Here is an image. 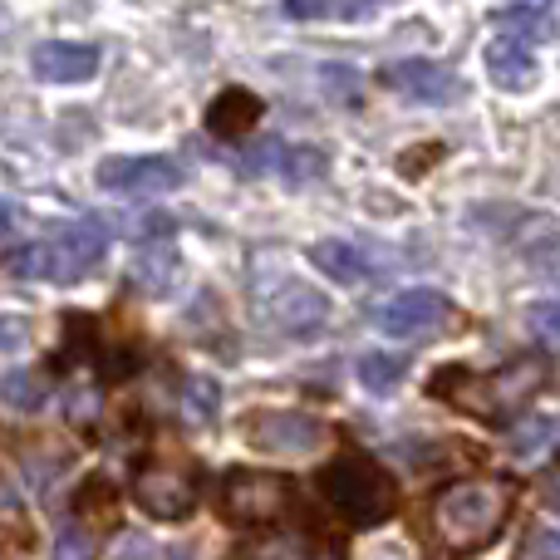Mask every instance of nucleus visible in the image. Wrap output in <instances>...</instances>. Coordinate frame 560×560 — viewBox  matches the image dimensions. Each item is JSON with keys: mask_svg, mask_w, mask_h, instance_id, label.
Here are the masks:
<instances>
[{"mask_svg": "<svg viewBox=\"0 0 560 560\" xmlns=\"http://www.w3.org/2000/svg\"><path fill=\"white\" fill-rule=\"evenodd\" d=\"M310 261H315L325 276H335L339 285H359L364 276H378L374 261H369L354 242H319L315 252H310Z\"/></svg>", "mask_w": 560, "mask_h": 560, "instance_id": "2eb2a0df", "label": "nucleus"}, {"mask_svg": "<svg viewBox=\"0 0 560 560\" xmlns=\"http://www.w3.org/2000/svg\"><path fill=\"white\" fill-rule=\"evenodd\" d=\"M512 443H516V453H522V457H532V453L541 457L551 443H560V418H536V423H522L512 433Z\"/></svg>", "mask_w": 560, "mask_h": 560, "instance_id": "412c9836", "label": "nucleus"}, {"mask_svg": "<svg viewBox=\"0 0 560 560\" xmlns=\"http://www.w3.org/2000/svg\"><path fill=\"white\" fill-rule=\"evenodd\" d=\"M256 118H261V98H256L252 89H222V94L212 98V108H207V128L222 138L252 133Z\"/></svg>", "mask_w": 560, "mask_h": 560, "instance_id": "4468645a", "label": "nucleus"}, {"mask_svg": "<svg viewBox=\"0 0 560 560\" xmlns=\"http://www.w3.org/2000/svg\"><path fill=\"white\" fill-rule=\"evenodd\" d=\"M133 497L158 522H183L197 506V477H192V467H167V463L143 467L133 482Z\"/></svg>", "mask_w": 560, "mask_h": 560, "instance_id": "0eeeda50", "label": "nucleus"}, {"mask_svg": "<svg viewBox=\"0 0 560 560\" xmlns=\"http://www.w3.org/2000/svg\"><path fill=\"white\" fill-rule=\"evenodd\" d=\"M384 84L418 98V104H447L457 94V74L433 65V59H398V65L384 69Z\"/></svg>", "mask_w": 560, "mask_h": 560, "instance_id": "9b49d317", "label": "nucleus"}, {"mask_svg": "<svg viewBox=\"0 0 560 560\" xmlns=\"http://www.w3.org/2000/svg\"><path fill=\"white\" fill-rule=\"evenodd\" d=\"M74 506H79L84 516H104V522H114V487H108L104 477H89V482L79 487Z\"/></svg>", "mask_w": 560, "mask_h": 560, "instance_id": "b1692460", "label": "nucleus"}, {"mask_svg": "<svg viewBox=\"0 0 560 560\" xmlns=\"http://www.w3.org/2000/svg\"><path fill=\"white\" fill-rule=\"evenodd\" d=\"M398 378H404V359L398 354H364L359 359V384H364L369 394H388Z\"/></svg>", "mask_w": 560, "mask_h": 560, "instance_id": "aec40b11", "label": "nucleus"}, {"mask_svg": "<svg viewBox=\"0 0 560 560\" xmlns=\"http://www.w3.org/2000/svg\"><path fill=\"white\" fill-rule=\"evenodd\" d=\"M261 310H266V319H271L280 335H300V339L315 335V329L329 319V300L319 295L315 285L295 280V276H285L276 290H266Z\"/></svg>", "mask_w": 560, "mask_h": 560, "instance_id": "6e6552de", "label": "nucleus"}, {"mask_svg": "<svg viewBox=\"0 0 560 560\" xmlns=\"http://www.w3.org/2000/svg\"><path fill=\"white\" fill-rule=\"evenodd\" d=\"M94 177L104 192L153 197V192H173L183 183V167L167 163V158H104Z\"/></svg>", "mask_w": 560, "mask_h": 560, "instance_id": "1a4fd4ad", "label": "nucleus"}, {"mask_svg": "<svg viewBox=\"0 0 560 560\" xmlns=\"http://www.w3.org/2000/svg\"><path fill=\"white\" fill-rule=\"evenodd\" d=\"M5 232H10V207L0 202V236H5Z\"/></svg>", "mask_w": 560, "mask_h": 560, "instance_id": "7c9ffc66", "label": "nucleus"}, {"mask_svg": "<svg viewBox=\"0 0 560 560\" xmlns=\"http://www.w3.org/2000/svg\"><path fill=\"white\" fill-rule=\"evenodd\" d=\"M98 69V49L94 45H74V39H49L35 49V74L45 84H84Z\"/></svg>", "mask_w": 560, "mask_h": 560, "instance_id": "f8f14e48", "label": "nucleus"}, {"mask_svg": "<svg viewBox=\"0 0 560 560\" xmlns=\"http://www.w3.org/2000/svg\"><path fill=\"white\" fill-rule=\"evenodd\" d=\"M546 384V359L522 354L497 374H467V369H443L433 374V394L443 404L463 408L477 418H512L522 404H532V394Z\"/></svg>", "mask_w": 560, "mask_h": 560, "instance_id": "f03ea898", "label": "nucleus"}, {"mask_svg": "<svg viewBox=\"0 0 560 560\" xmlns=\"http://www.w3.org/2000/svg\"><path fill=\"white\" fill-rule=\"evenodd\" d=\"M30 345V325L20 315H0V354H15Z\"/></svg>", "mask_w": 560, "mask_h": 560, "instance_id": "bb28decb", "label": "nucleus"}, {"mask_svg": "<svg viewBox=\"0 0 560 560\" xmlns=\"http://www.w3.org/2000/svg\"><path fill=\"white\" fill-rule=\"evenodd\" d=\"M526 560H560V532L551 522H536L526 532Z\"/></svg>", "mask_w": 560, "mask_h": 560, "instance_id": "393cba45", "label": "nucleus"}, {"mask_svg": "<svg viewBox=\"0 0 560 560\" xmlns=\"http://www.w3.org/2000/svg\"><path fill=\"white\" fill-rule=\"evenodd\" d=\"M187 398H192L197 418H207V413H212V404H217V394H212V384H207V378H187Z\"/></svg>", "mask_w": 560, "mask_h": 560, "instance_id": "cd10ccee", "label": "nucleus"}, {"mask_svg": "<svg viewBox=\"0 0 560 560\" xmlns=\"http://www.w3.org/2000/svg\"><path fill=\"white\" fill-rule=\"evenodd\" d=\"M256 153H261V148H256ZM252 167H280L290 183H300V177H319V173H325V158H319L315 148H280V143H266V153L252 158Z\"/></svg>", "mask_w": 560, "mask_h": 560, "instance_id": "f3484780", "label": "nucleus"}, {"mask_svg": "<svg viewBox=\"0 0 560 560\" xmlns=\"http://www.w3.org/2000/svg\"><path fill=\"white\" fill-rule=\"evenodd\" d=\"M487 69H492V84L506 89V94H526V89L536 84V74H541L522 39H497V45L487 49Z\"/></svg>", "mask_w": 560, "mask_h": 560, "instance_id": "ddd939ff", "label": "nucleus"}, {"mask_svg": "<svg viewBox=\"0 0 560 560\" xmlns=\"http://www.w3.org/2000/svg\"><path fill=\"white\" fill-rule=\"evenodd\" d=\"M173 271H177L173 242H153L133 256V285H143L148 295H163V290L173 285Z\"/></svg>", "mask_w": 560, "mask_h": 560, "instance_id": "dca6fc26", "label": "nucleus"}, {"mask_svg": "<svg viewBox=\"0 0 560 560\" xmlns=\"http://www.w3.org/2000/svg\"><path fill=\"white\" fill-rule=\"evenodd\" d=\"M512 516V482H453L433 497L428 532L443 556H477Z\"/></svg>", "mask_w": 560, "mask_h": 560, "instance_id": "f257e3e1", "label": "nucleus"}, {"mask_svg": "<svg viewBox=\"0 0 560 560\" xmlns=\"http://www.w3.org/2000/svg\"><path fill=\"white\" fill-rule=\"evenodd\" d=\"M319 438H325L319 418L295 413V408H261V413L246 418V443L261 447V453H276V457L310 453V447H319Z\"/></svg>", "mask_w": 560, "mask_h": 560, "instance_id": "423d86ee", "label": "nucleus"}, {"mask_svg": "<svg viewBox=\"0 0 560 560\" xmlns=\"http://www.w3.org/2000/svg\"><path fill=\"white\" fill-rule=\"evenodd\" d=\"M290 506V482L276 472H232L222 487V512L236 526H266L285 516Z\"/></svg>", "mask_w": 560, "mask_h": 560, "instance_id": "39448f33", "label": "nucleus"}, {"mask_svg": "<svg viewBox=\"0 0 560 560\" xmlns=\"http://www.w3.org/2000/svg\"><path fill=\"white\" fill-rule=\"evenodd\" d=\"M378 560H398V556H378Z\"/></svg>", "mask_w": 560, "mask_h": 560, "instance_id": "2f4dec72", "label": "nucleus"}, {"mask_svg": "<svg viewBox=\"0 0 560 560\" xmlns=\"http://www.w3.org/2000/svg\"><path fill=\"white\" fill-rule=\"evenodd\" d=\"M55 560H98L94 536H89L79 522H65L55 536Z\"/></svg>", "mask_w": 560, "mask_h": 560, "instance_id": "4be33fe9", "label": "nucleus"}, {"mask_svg": "<svg viewBox=\"0 0 560 560\" xmlns=\"http://www.w3.org/2000/svg\"><path fill=\"white\" fill-rule=\"evenodd\" d=\"M45 374H35V369H15V374H5V384H0V398H5L10 408H39L45 404Z\"/></svg>", "mask_w": 560, "mask_h": 560, "instance_id": "6ab92c4d", "label": "nucleus"}, {"mask_svg": "<svg viewBox=\"0 0 560 560\" xmlns=\"http://www.w3.org/2000/svg\"><path fill=\"white\" fill-rule=\"evenodd\" d=\"M497 25H506L512 30V39H551V25H556V15H551V5H536V0H526V5H502L497 10Z\"/></svg>", "mask_w": 560, "mask_h": 560, "instance_id": "a211bd4d", "label": "nucleus"}, {"mask_svg": "<svg viewBox=\"0 0 560 560\" xmlns=\"http://www.w3.org/2000/svg\"><path fill=\"white\" fill-rule=\"evenodd\" d=\"M319 487H325L329 506H335L349 526H378V522H388L398 506L394 477L359 453H339L335 463L319 472Z\"/></svg>", "mask_w": 560, "mask_h": 560, "instance_id": "7ed1b4c3", "label": "nucleus"}, {"mask_svg": "<svg viewBox=\"0 0 560 560\" xmlns=\"http://www.w3.org/2000/svg\"><path fill=\"white\" fill-rule=\"evenodd\" d=\"M546 522H551V526H556V532H560V497H556V502H551V512H546Z\"/></svg>", "mask_w": 560, "mask_h": 560, "instance_id": "c756f323", "label": "nucleus"}, {"mask_svg": "<svg viewBox=\"0 0 560 560\" xmlns=\"http://www.w3.org/2000/svg\"><path fill=\"white\" fill-rule=\"evenodd\" d=\"M242 560H310V556H305V541H295V536H276V541H266V546H252Z\"/></svg>", "mask_w": 560, "mask_h": 560, "instance_id": "a878e982", "label": "nucleus"}, {"mask_svg": "<svg viewBox=\"0 0 560 560\" xmlns=\"http://www.w3.org/2000/svg\"><path fill=\"white\" fill-rule=\"evenodd\" d=\"M532 325L541 329V335L560 339V305H536V310H532Z\"/></svg>", "mask_w": 560, "mask_h": 560, "instance_id": "c85d7f7f", "label": "nucleus"}, {"mask_svg": "<svg viewBox=\"0 0 560 560\" xmlns=\"http://www.w3.org/2000/svg\"><path fill=\"white\" fill-rule=\"evenodd\" d=\"M108 252V232L104 226H65L59 236L39 246H25V252L10 256V271L30 276V280H59V285H74L104 261Z\"/></svg>", "mask_w": 560, "mask_h": 560, "instance_id": "20e7f679", "label": "nucleus"}, {"mask_svg": "<svg viewBox=\"0 0 560 560\" xmlns=\"http://www.w3.org/2000/svg\"><path fill=\"white\" fill-rule=\"evenodd\" d=\"M447 319H453V305H447L438 290H404V295H394L384 310H378V329L394 339L438 335Z\"/></svg>", "mask_w": 560, "mask_h": 560, "instance_id": "9d476101", "label": "nucleus"}, {"mask_svg": "<svg viewBox=\"0 0 560 560\" xmlns=\"http://www.w3.org/2000/svg\"><path fill=\"white\" fill-rule=\"evenodd\" d=\"M378 5H315V0H300V5H285L290 20H369Z\"/></svg>", "mask_w": 560, "mask_h": 560, "instance_id": "5701e85b", "label": "nucleus"}]
</instances>
